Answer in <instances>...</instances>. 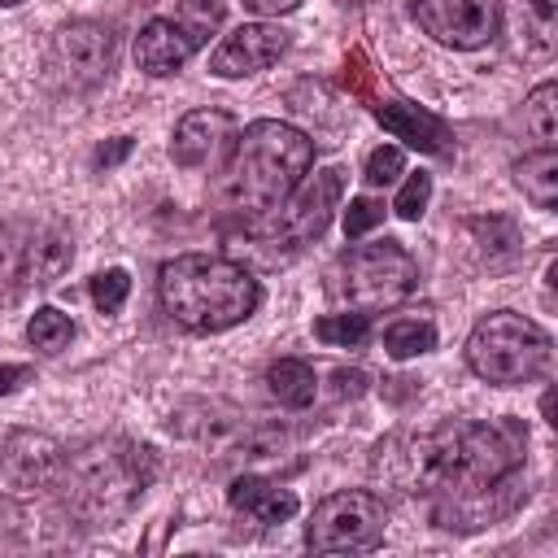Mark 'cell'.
I'll use <instances>...</instances> for the list:
<instances>
[{"instance_id":"7a4b0ae2","label":"cell","mask_w":558,"mask_h":558,"mask_svg":"<svg viewBox=\"0 0 558 558\" xmlns=\"http://www.w3.org/2000/svg\"><path fill=\"white\" fill-rule=\"evenodd\" d=\"M314 140L279 118H257L231 148V161L218 179V201L235 218H266L275 214L292 187L310 174Z\"/></svg>"},{"instance_id":"ffe728a7","label":"cell","mask_w":558,"mask_h":558,"mask_svg":"<svg viewBox=\"0 0 558 558\" xmlns=\"http://www.w3.org/2000/svg\"><path fill=\"white\" fill-rule=\"evenodd\" d=\"M523 126L532 131V140L541 148H554L558 144V83H541L523 100Z\"/></svg>"},{"instance_id":"ac0fdd59","label":"cell","mask_w":558,"mask_h":558,"mask_svg":"<svg viewBox=\"0 0 558 558\" xmlns=\"http://www.w3.org/2000/svg\"><path fill=\"white\" fill-rule=\"evenodd\" d=\"M266 388H270V397H275L279 405L305 410V405H314V397H318V375H314V366L301 362V357H279V362H270V371H266Z\"/></svg>"},{"instance_id":"52a82bcc","label":"cell","mask_w":558,"mask_h":558,"mask_svg":"<svg viewBox=\"0 0 558 558\" xmlns=\"http://www.w3.org/2000/svg\"><path fill=\"white\" fill-rule=\"evenodd\" d=\"M222 22V0H179V13L153 17L135 35V65L153 78L179 74L187 57L218 31Z\"/></svg>"},{"instance_id":"484cf974","label":"cell","mask_w":558,"mask_h":558,"mask_svg":"<svg viewBox=\"0 0 558 558\" xmlns=\"http://www.w3.org/2000/svg\"><path fill=\"white\" fill-rule=\"evenodd\" d=\"M375 83H379V74H375L371 52L366 48H349V57H344V87H349V96L375 100Z\"/></svg>"},{"instance_id":"f1b7e54d","label":"cell","mask_w":558,"mask_h":558,"mask_svg":"<svg viewBox=\"0 0 558 558\" xmlns=\"http://www.w3.org/2000/svg\"><path fill=\"white\" fill-rule=\"evenodd\" d=\"M471 231L480 235V248H484L488 257L514 253V244H519V231H514L510 218H471Z\"/></svg>"},{"instance_id":"8992f818","label":"cell","mask_w":558,"mask_h":558,"mask_svg":"<svg viewBox=\"0 0 558 558\" xmlns=\"http://www.w3.org/2000/svg\"><path fill=\"white\" fill-rule=\"evenodd\" d=\"M414 283H418L414 257L397 240H379V244H357L336 262L331 292L340 301H349L353 310L375 314V310L405 301L414 292Z\"/></svg>"},{"instance_id":"1f68e13d","label":"cell","mask_w":558,"mask_h":558,"mask_svg":"<svg viewBox=\"0 0 558 558\" xmlns=\"http://www.w3.org/2000/svg\"><path fill=\"white\" fill-rule=\"evenodd\" d=\"M301 0H244V9L262 13V17H279V13H292Z\"/></svg>"},{"instance_id":"7c38bea8","label":"cell","mask_w":558,"mask_h":558,"mask_svg":"<svg viewBox=\"0 0 558 558\" xmlns=\"http://www.w3.org/2000/svg\"><path fill=\"white\" fill-rule=\"evenodd\" d=\"M65 449L44 432H9L0 445V480L13 493H39L61 480Z\"/></svg>"},{"instance_id":"3957f363","label":"cell","mask_w":558,"mask_h":558,"mask_svg":"<svg viewBox=\"0 0 558 558\" xmlns=\"http://www.w3.org/2000/svg\"><path fill=\"white\" fill-rule=\"evenodd\" d=\"M157 296L179 327L196 336H214V331L240 327L262 305V283L240 262L183 253L157 270Z\"/></svg>"},{"instance_id":"d6986e66","label":"cell","mask_w":558,"mask_h":558,"mask_svg":"<svg viewBox=\"0 0 558 558\" xmlns=\"http://www.w3.org/2000/svg\"><path fill=\"white\" fill-rule=\"evenodd\" d=\"M514 183L536 209H554L558 205V153L536 148V153L519 157L514 161Z\"/></svg>"},{"instance_id":"603a6c76","label":"cell","mask_w":558,"mask_h":558,"mask_svg":"<svg viewBox=\"0 0 558 558\" xmlns=\"http://www.w3.org/2000/svg\"><path fill=\"white\" fill-rule=\"evenodd\" d=\"M314 336L323 344H336V349H357L371 336V314H362V310H353V314H323L314 323Z\"/></svg>"},{"instance_id":"9c48e42d","label":"cell","mask_w":558,"mask_h":558,"mask_svg":"<svg viewBox=\"0 0 558 558\" xmlns=\"http://www.w3.org/2000/svg\"><path fill=\"white\" fill-rule=\"evenodd\" d=\"M113 57H118V44H113L109 26H100V22H70L48 44V74L61 87H70V92H87V87L109 78Z\"/></svg>"},{"instance_id":"f546056e","label":"cell","mask_w":558,"mask_h":558,"mask_svg":"<svg viewBox=\"0 0 558 558\" xmlns=\"http://www.w3.org/2000/svg\"><path fill=\"white\" fill-rule=\"evenodd\" d=\"M384 201H375V196H353L349 201V209H344V235L349 240H362V235H371L379 222H384Z\"/></svg>"},{"instance_id":"83f0119b","label":"cell","mask_w":558,"mask_h":558,"mask_svg":"<svg viewBox=\"0 0 558 558\" xmlns=\"http://www.w3.org/2000/svg\"><path fill=\"white\" fill-rule=\"evenodd\" d=\"M427 201H432V174H427V170H418V174H410V179L401 183V192H397L392 209H397V218L418 222V218L427 214Z\"/></svg>"},{"instance_id":"5b68a950","label":"cell","mask_w":558,"mask_h":558,"mask_svg":"<svg viewBox=\"0 0 558 558\" xmlns=\"http://www.w3.org/2000/svg\"><path fill=\"white\" fill-rule=\"evenodd\" d=\"M549 357H554L549 331L514 310L484 314L466 336V366L484 384H497V388L532 384L536 375H545Z\"/></svg>"},{"instance_id":"e0dca14e","label":"cell","mask_w":558,"mask_h":558,"mask_svg":"<svg viewBox=\"0 0 558 558\" xmlns=\"http://www.w3.org/2000/svg\"><path fill=\"white\" fill-rule=\"evenodd\" d=\"M227 501L235 514H244L253 523H288L296 514V493H288L262 475H235L227 488Z\"/></svg>"},{"instance_id":"2e32d148","label":"cell","mask_w":558,"mask_h":558,"mask_svg":"<svg viewBox=\"0 0 558 558\" xmlns=\"http://www.w3.org/2000/svg\"><path fill=\"white\" fill-rule=\"evenodd\" d=\"M375 122H379L388 135H397V140H405L410 148H418V153H432V157H449V153H453V131H449L432 109H423V105H410V100H379V105H375Z\"/></svg>"},{"instance_id":"d4e9b609","label":"cell","mask_w":558,"mask_h":558,"mask_svg":"<svg viewBox=\"0 0 558 558\" xmlns=\"http://www.w3.org/2000/svg\"><path fill=\"white\" fill-rule=\"evenodd\" d=\"M126 292H131V275L122 266H109V270H100L92 279V305L100 314H118L126 305Z\"/></svg>"},{"instance_id":"30bf717a","label":"cell","mask_w":558,"mask_h":558,"mask_svg":"<svg viewBox=\"0 0 558 558\" xmlns=\"http://www.w3.org/2000/svg\"><path fill=\"white\" fill-rule=\"evenodd\" d=\"M344 196V170L340 166H327V170H314L305 174L292 196L279 205V222H275V240H283L288 248H305L314 244L327 227H331V214Z\"/></svg>"},{"instance_id":"44dd1931","label":"cell","mask_w":558,"mask_h":558,"mask_svg":"<svg viewBox=\"0 0 558 558\" xmlns=\"http://www.w3.org/2000/svg\"><path fill=\"white\" fill-rule=\"evenodd\" d=\"M384 349L397 362L418 357V353H432L436 349V327L427 318H397V323L384 327Z\"/></svg>"},{"instance_id":"8fae6325","label":"cell","mask_w":558,"mask_h":558,"mask_svg":"<svg viewBox=\"0 0 558 558\" xmlns=\"http://www.w3.org/2000/svg\"><path fill=\"white\" fill-rule=\"evenodd\" d=\"M410 17L445 48H484L501 31V0H414Z\"/></svg>"},{"instance_id":"cb8c5ba5","label":"cell","mask_w":558,"mask_h":558,"mask_svg":"<svg viewBox=\"0 0 558 558\" xmlns=\"http://www.w3.org/2000/svg\"><path fill=\"white\" fill-rule=\"evenodd\" d=\"M65 262H70V244L57 240V235H48V240H35V244H31L26 275H31L35 283H52V279L65 270Z\"/></svg>"},{"instance_id":"d6a6232c","label":"cell","mask_w":558,"mask_h":558,"mask_svg":"<svg viewBox=\"0 0 558 558\" xmlns=\"http://www.w3.org/2000/svg\"><path fill=\"white\" fill-rule=\"evenodd\" d=\"M26 379H31V366H17V362H13V366H0V397L13 392V388L26 384Z\"/></svg>"},{"instance_id":"277c9868","label":"cell","mask_w":558,"mask_h":558,"mask_svg":"<svg viewBox=\"0 0 558 558\" xmlns=\"http://www.w3.org/2000/svg\"><path fill=\"white\" fill-rule=\"evenodd\" d=\"M153 475H157V458L148 445L96 440V445L65 453L57 484H65L74 510H83L96 523H109L140 501V493L153 484Z\"/></svg>"},{"instance_id":"7402d4cb","label":"cell","mask_w":558,"mask_h":558,"mask_svg":"<svg viewBox=\"0 0 558 558\" xmlns=\"http://www.w3.org/2000/svg\"><path fill=\"white\" fill-rule=\"evenodd\" d=\"M26 340H31L39 353H61V349L74 340V323H70V314L44 305V310L31 314V323H26Z\"/></svg>"},{"instance_id":"9a60e30c","label":"cell","mask_w":558,"mask_h":558,"mask_svg":"<svg viewBox=\"0 0 558 558\" xmlns=\"http://www.w3.org/2000/svg\"><path fill=\"white\" fill-rule=\"evenodd\" d=\"M170 427H174L179 436H187V440L214 449V453H235V445H240L244 432H248L244 414H240L231 401H187V405L170 418Z\"/></svg>"},{"instance_id":"ba28073f","label":"cell","mask_w":558,"mask_h":558,"mask_svg":"<svg viewBox=\"0 0 558 558\" xmlns=\"http://www.w3.org/2000/svg\"><path fill=\"white\" fill-rule=\"evenodd\" d=\"M384 501L375 493H331L327 501L314 506L305 545L318 554H353V549H375L384 541Z\"/></svg>"},{"instance_id":"e575fe53","label":"cell","mask_w":558,"mask_h":558,"mask_svg":"<svg viewBox=\"0 0 558 558\" xmlns=\"http://www.w3.org/2000/svg\"><path fill=\"white\" fill-rule=\"evenodd\" d=\"M17 4H22V0H0V9H17Z\"/></svg>"},{"instance_id":"836d02e7","label":"cell","mask_w":558,"mask_h":558,"mask_svg":"<svg viewBox=\"0 0 558 558\" xmlns=\"http://www.w3.org/2000/svg\"><path fill=\"white\" fill-rule=\"evenodd\" d=\"M527 4H532L541 17H554V9H558V0H527Z\"/></svg>"},{"instance_id":"4fadbf2b","label":"cell","mask_w":558,"mask_h":558,"mask_svg":"<svg viewBox=\"0 0 558 558\" xmlns=\"http://www.w3.org/2000/svg\"><path fill=\"white\" fill-rule=\"evenodd\" d=\"M288 52V31L275 22H244L235 26L214 52H209V74L218 78H244L257 70H270Z\"/></svg>"},{"instance_id":"5bb4252c","label":"cell","mask_w":558,"mask_h":558,"mask_svg":"<svg viewBox=\"0 0 558 558\" xmlns=\"http://www.w3.org/2000/svg\"><path fill=\"white\" fill-rule=\"evenodd\" d=\"M231 131H235V122H231L227 109H192V113H183L174 135H170L174 166H183V170L209 166L222 153V144L231 140Z\"/></svg>"},{"instance_id":"4316f807","label":"cell","mask_w":558,"mask_h":558,"mask_svg":"<svg viewBox=\"0 0 558 558\" xmlns=\"http://www.w3.org/2000/svg\"><path fill=\"white\" fill-rule=\"evenodd\" d=\"M405 174V153L397 148V144H379L371 157H366V170H362V179L371 183V187H388V183H397Z\"/></svg>"},{"instance_id":"6da1fadb","label":"cell","mask_w":558,"mask_h":558,"mask_svg":"<svg viewBox=\"0 0 558 558\" xmlns=\"http://www.w3.org/2000/svg\"><path fill=\"white\" fill-rule=\"evenodd\" d=\"M523 466V445L501 423L458 418L427 436H397L375 449V480L397 493L432 497L440 527H484L497 497ZM519 501V497H506Z\"/></svg>"},{"instance_id":"4dcf8cb0","label":"cell","mask_w":558,"mask_h":558,"mask_svg":"<svg viewBox=\"0 0 558 558\" xmlns=\"http://www.w3.org/2000/svg\"><path fill=\"white\" fill-rule=\"evenodd\" d=\"M126 153H131V140H126V135H118V140L100 144V148H96V170H109V166H118Z\"/></svg>"}]
</instances>
